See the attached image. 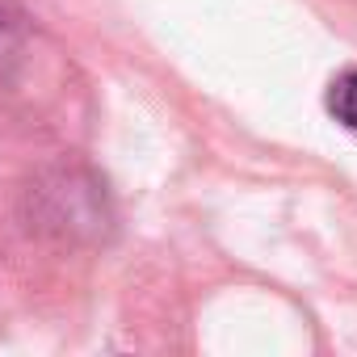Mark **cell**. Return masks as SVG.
Masks as SVG:
<instances>
[{"label": "cell", "instance_id": "1", "mask_svg": "<svg viewBox=\"0 0 357 357\" xmlns=\"http://www.w3.org/2000/svg\"><path fill=\"white\" fill-rule=\"evenodd\" d=\"M26 227L55 244H101L114 227L105 181L89 168H47L26 190Z\"/></svg>", "mask_w": 357, "mask_h": 357}, {"label": "cell", "instance_id": "2", "mask_svg": "<svg viewBox=\"0 0 357 357\" xmlns=\"http://www.w3.org/2000/svg\"><path fill=\"white\" fill-rule=\"evenodd\" d=\"M324 105H328V114H332L349 135H357V68H344V72L328 84Z\"/></svg>", "mask_w": 357, "mask_h": 357}, {"label": "cell", "instance_id": "3", "mask_svg": "<svg viewBox=\"0 0 357 357\" xmlns=\"http://www.w3.org/2000/svg\"><path fill=\"white\" fill-rule=\"evenodd\" d=\"M17 55H22V26L0 13V76H5V68L17 63Z\"/></svg>", "mask_w": 357, "mask_h": 357}]
</instances>
